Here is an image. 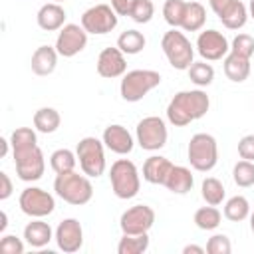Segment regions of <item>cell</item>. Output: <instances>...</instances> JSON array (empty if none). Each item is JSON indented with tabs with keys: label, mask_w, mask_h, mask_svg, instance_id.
Instances as JSON below:
<instances>
[{
	"label": "cell",
	"mask_w": 254,
	"mask_h": 254,
	"mask_svg": "<svg viewBox=\"0 0 254 254\" xmlns=\"http://www.w3.org/2000/svg\"><path fill=\"white\" fill-rule=\"evenodd\" d=\"M210 99L202 89H185L173 95L167 105V119L175 127H185L206 115Z\"/></svg>",
	"instance_id": "cell-1"
},
{
	"label": "cell",
	"mask_w": 254,
	"mask_h": 254,
	"mask_svg": "<svg viewBox=\"0 0 254 254\" xmlns=\"http://www.w3.org/2000/svg\"><path fill=\"white\" fill-rule=\"evenodd\" d=\"M54 190L56 194L67 202V204H73V206H81V204H87L93 196V185L89 181V177L83 173H75V171H69V173H60L56 175V181H54Z\"/></svg>",
	"instance_id": "cell-2"
},
{
	"label": "cell",
	"mask_w": 254,
	"mask_h": 254,
	"mask_svg": "<svg viewBox=\"0 0 254 254\" xmlns=\"http://www.w3.org/2000/svg\"><path fill=\"white\" fill-rule=\"evenodd\" d=\"M109 183L117 198L127 200V198L137 196L141 189V175H139L137 165L129 159H117L109 169Z\"/></svg>",
	"instance_id": "cell-3"
},
{
	"label": "cell",
	"mask_w": 254,
	"mask_h": 254,
	"mask_svg": "<svg viewBox=\"0 0 254 254\" xmlns=\"http://www.w3.org/2000/svg\"><path fill=\"white\" fill-rule=\"evenodd\" d=\"M187 159L194 171L208 173L218 163V145L210 133H194L187 147Z\"/></svg>",
	"instance_id": "cell-4"
},
{
	"label": "cell",
	"mask_w": 254,
	"mask_h": 254,
	"mask_svg": "<svg viewBox=\"0 0 254 254\" xmlns=\"http://www.w3.org/2000/svg\"><path fill=\"white\" fill-rule=\"evenodd\" d=\"M161 48H163V54H165L167 62L171 64V67H175L179 71L189 69L190 64L194 62V50H192L190 40L177 28H171L169 32H165V36L161 40Z\"/></svg>",
	"instance_id": "cell-5"
},
{
	"label": "cell",
	"mask_w": 254,
	"mask_h": 254,
	"mask_svg": "<svg viewBox=\"0 0 254 254\" xmlns=\"http://www.w3.org/2000/svg\"><path fill=\"white\" fill-rule=\"evenodd\" d=\"M159 83H161L159 71H155V69H131L123 75L121 85H119V93L125 101L135 103V101H141L149 91L159 87Z\"/></svg>",
	"instance_id": "cell-6"
},
{
	"label": "cell",
	"mask_w": 254,
	"mask_h": 254,
	"mask_svg": "<svg viewBox=\"0 0 254 254\" xmlns=\"http://www.w3.org/2000/svg\"><path fill=\"white\" fill-rule=\"evenodd\" d=\"M77 163L81 173H85L89 179H97L105 173V143L99 141L97 137H83L79 139L75 147Z\"/></svg>",
	"instance_id": "cell-7"
},
{
	"label": "cell",
	"mask_w": 254,
	"mask_h": 254,
	"mask_svg": "<svg viewBox=\"0 0 254 254\" xmlns=\"http://www.w3.org/2000/svg\"><path fill=\"white\" fill-rule=\"evenodd\" d=\"M167 137H169L167 123L161 117H157V115L143 117L137 123L135 139H137L139 147L145 149V151H159V149H163L167 145Z\"/></svg>",
	"instance_id": "cell-8"
},
{
	"label": "cell",
	"mask_w": 254,
	"mask_h": 254,
	"mask_svg": "<svg viewBox=\"0 0 254 254\" xmlns=\"http://www.w3.org/2000/svg\"><path fill=\"white\" fill-rule=\"evenodd\" d=\"M81 26L87 34L103 36L117 28V14L109 4H95L81 14Z\"/></svg>",
	"instance_id": "cell-9"
},
{
	"label": "cell",
	"mask_w": 254,
	"mask_h": 254,
	"mask_svg": "<svg viewBox=\"0 0 254 254\" xmlns=\"http://www.w3.org/2000/svg\"><path fill=\"white\" fill-rule=\"evenodd\" d=\"M18 204H20V210L24 214H28L30 218H44V216L52 214L56 208L54 196L40 187L24 189L20 198H18Z\"/></svg>",
	"instance_id": "cell-10"
},
{
	"label": "cell",
	"mask_w": 254,
	"mask_h": 254,
	"mask_svg": "<svg viewBox=\"0 0 254 254\" xmlns=\"http://www.w3.org/2000/svg\"><path fill=\"white\" fill-rule=\"evenodd\" d=\"M153 224H155V210L149 204H135L127 208L119 218V226L123 234H143L149 232Z\"/></svg>",
	"instance_id": "cell-11"
},
{
	"label": "cell",
	"mask_w": 254,
	"mask_h": 254,
	"mask_svg": "<svg viewBox=\"0 0 254 254\" xmlns=\"http://www.w3.org/2000/svg\"><path fill=\"white\" fill-rule=\"evenodd\" d=\"M87 46V32L79 24H65L56 38V50L62 58H73Z\"/></svg>",
	"instance_id": "cell-12"
},
{
	"label": "cell",
	"mask_w": 254,
	"mask_h": 254,
	"mask_svg": "<svg viewBox=\"0 0 254 254\" xmlns=\"http://www.w3.org/2000/svg\"><path fill=\"white\" fill-rule=\"evenodd\" d=\"M208 4L224 28L228 30L244 28L248 20V8L240 0H208Z\"/></svg>",
	"instance_id": "cell-13"
},
{
	"label": "cell",
	"mask_w": 254,
	"mask_h": 254,
	"mask_svg": "<svg viewBox=\"0 0 254 254\" xmlns=\"http://www.w3.org/2000/svg\"><path fill=\"white\" fill-rule=\"evenodd\" d=\"M196 52L204 62H216L226 58V54L230 52V44L222 32L202 30L196 38Z\"/></svg>",
	"instance_id": "cell-14"
},
{
	"label": "cell",
	"mask_w": 254,
	"mask_h": 254,
	"mask_svg": "<svg viewBox=\"0 0 254 254\" xmlns=\"http://www.w3.org/2000/svg\"><path fill=\"white\" fill-rule=\"evenodd\" d=\"M54 238H56V244L62 252L65 254H73L77 252L81 246H83V228H81V222L77 218H64L56 232H54Z\"/></svg>",
	"instance_id": "cell-15"
},
{
	"label": "cell",
	"mask_w": 254,
	"mask_h": 254,
	"mask_svg": "<svg viewBox=\"0 0 254 254\" xmlns=\"http://www.w3.org/2000/svg\"><path fill=\"white\" fill-rule=\"evenodd\" d=\"M14 165H16V175L20 181L24 183H34L40 181L44 171H46V159L40 147H34L32 151L14 157Z\"/></svg>",
	"instance_id": "cell-16"
},
{
	"label": "cell",
	"mask_w": 254,
	"mask_h": 254,
	"mask_svg": "<svg viewBox=\"0 0 254 254\" xmlns=\"http://www.w3.org/2000/svg\"><path fill=\"white\" fill-rule=\"evenodd\" d=\"M97 73L105 79H115L127 73V60L125 54L115 46V48H103L97 56Z\"/></svg>",
	"instance_id": "cell-17"
},
{
	"label": "cell",
	"mask_w": 254,
	"mask_h": 254,
	"mask_svg": "<svg viewBox=\"0 0 254 254\" xmlns=\"http://www.w3.org/2000/svg\"><path fill=\"white\" fill-rule=\"evenodd\" d=\"M105 147L117 155H129L133 151V135L119 123H113V125H107L105 131H103V139Z\"/></svg>",
	"instance_id": "cell-18"
},
{
	"label": "cell",
	"mask_w": 254,
	"mask_h": 254,
	"mask_svg": "<svg viewBox=\"0 0 254 254\" xmlns=\"http://www.w3.org/2000/svg\"><path fill=\"white\" fill-rule=\"evenodd\" d=\"M65 10L62 8V4L58 2H48L44 4L40 10H38V16H36V22L42 30L46 32H56V30H62L65 26Z\"/></svg>",
	"instance_id": "cell-19"
},
{
	"label": "cell",
	"mask_w": 254,
	"mask_h": 254,
	"mask_svg": "<svg viewBox=\"0 0 254 254\" xmlns=\"http://www.w3.org/2000/svg\"><path fill=\"white\" fill-rule=\"evenodd\" d=\"M173 163L163 155H151L143 163V179L151 185H165L167 175L171 173Z\"/></svg>",
	"instance_id": "cell-20"
},
{
	"label": "cell",
	"mask_w": 254,
	"mask_h": 254,
	"mask_svg": "<svg viewBox=\"0 0 254 254\" xmlns=\"http://www.w3.org/2000/svg\"><path fill=\"white\" fill-rule=\"evenodd\" d=\"M58 58H60V54L52 46L36 48V52L32 54V62H30L32 71L36 75H50V73H54V69L58 65Z\"/></svg>",
	"instance_id": "cell-21"
},
{
	"label": "cell",
	"mask_w": 254,
	"mask_h": 254,
	"mask_svg": "<svg viewBox=\"0 0 254 254\" xmlns=\"http://www.w3.org/2000/svg\"><path fill=\"white\" fill-rule=\"evenodd\" d=\"M54 238V230L48 222H44L42 218H34L32 222L26 224L24 228V240L28 246L32 248H44L50 244V240Z\"/></svg>",
	"instance_id": "cell-22"
},
{
	"label": "cell",
	"mask_w": 254,
	"mask_h": 254,
	"mask_svg": "<svg viewBox=\"0 0 254 254\" xmlns=\"http://www.w3.org/2000/svg\"><path fill=\"white\" fill-rule=\"evenodd\" d=\"M192 185H194V177H192L190 169H187L183 165H173L163 187H167V190H171L173 194H187L192 189Z\"/></svg>",
	"instance_id": "cell-23"
},
{
	"label": "cell",
	"mask_w": 254,
	"mask_h": 254,
	"mask_svg": "<svg viewBox=\"0 0 254 254\" xmlns=\"http://www.w3.org/2000/svg\"><path fill=\"white\" fill-rule=\"evenodd\" d=\"M222 67H224V75L230 81H234V83H242L250 75V60L248 58H242L238 54H232V52L226 54Z\"/></svg>",
	"instance_id": "cell-24"
},
{
	"label": "cell",
	"mask_w": 254,
	"mask_h": 254,
	"mask_svg": "<svg viewBox=\"0 0 254 254\" xmlns=\"http://www.w3.org/2000/svg\"><path fill=\"white\" fill-rule=\"evenodd\" d=\"M10 145H12V155L20 157L34 147H38V135L32 127H16L10 135Z\"/></svg>",
	"instance_id": "cell-25"
},
{
	"label": "cell",
	"mask_w": 254,
	"mask_h": 254,
	"mask_svg": "<svg viewBox=\"0 0 254 254\" xmlns=\"http://www.w3.org/2000/svg\"><path fill=\"white\" fill-rule=\"evenodd\" d=\"M60 123H62V117L54 107H40L34 113V129L40 133H46V135L56 133Z\"/></svg>",
	"instance_id": "cell-26"
},
{
	"label": "cell",
	"mask_w": 254,
	"mask_h": 254,
	"mask_svg": "<svg viewBox=\"0 0 254 254\" xmlns=\"http://www.w3.org/2000/svg\"><path fill=\"white\" fill-rule=\"evenodd\" d=\"M204 22H206L204 6L200 2H187V12H185L181 28L185 32H198V30H202Z\"/></svg>",
	"instance_id": "cell-27"
},
{
	"label": "cell",
	"mask_w": 254,
	"mask_h": 254,
	"mask_svg": "<svg viewBox=\"0 0 254 254\" xmlns=\"http://www.w3.org/2000/svg\"><path fill=\"white\" fill-rule=\"evenodd\" d=\"M149 248V232L123 234L117 242V254H143Z\"/></svg>",
	"instance_id": "cell-28"
},
{
	"label": "cell",
	"mask_w": 254,
	"mask_h": 254,
	"mask_svg": "<svg viewBox=\"0 0 254 254\" xmlns=\"http://www.w3.org/2000/svg\"><path fill=\"white\" fill-rule=\"evenodd\" d=\"M224 218H228L230 222H242L244 218L250 216V202L246 196L242 194H236V196H230L226 202H224Z\"/></svg>",
	"instance_id": "cell-29"
},
{
	"label": "cell",
	"mask_w": 254,
	"mask_h": 254,
	"mask_svg": "<svg viewBox=\"0 0 254 254\" xmlns=\"http://www.w3.org/2000/svg\"><path fill=\"white\" fill-rule=\"evenodd\" d=\"M145 44H147V40L139 30H125L117 38V48L127 56H135V54L143 52Z\"/></svg>",
	"instance_id": "cell-30"
},
{
	"label": "cell",
	"mask_w": 254,
	"mask_h": 254,
	"mask_svg": "<svg viewBox=\"0 0 254 254\" xmlns=\"http://www.w3.org/2000/svg\"><path fill=\"white\" fill-rule=\"evenodd\" d=\"M75 165H77V155L69 149H56L50 155V167L54 169L56 175L75 171Z\"/></svg>",
	"instance_id": "cell-31"
},
{
	"label": "cell",
	"mask_w": 254,
	"mask_h": 254,
	"mask_svg": "<svg viewBox=\"0 0 254 254\" xmlns=\"http://www.w3.org/2000/svg\"><path fill=\"white\" fill-rule=\"evenodd\" d=\"M200 194H202V198H204L206 204L218 206V204H222L226 190H224V185L216 177H206L202 181V185H200Z\"/></svg>",
	"instance_id": "cell-32"
},
{
	"label": "cell",
	"mask_w": 254,
	"mask_h": 254,
	"mask_svg": "<svg viewBox=\"0 0 254 254\" xmlns=\"http://www.w3.org/2000/svg\"><path fill=\"white\" fill-rule=\"evenodd\" d=\"M220 220H222V212H220L216 206H212V204L200 206V208L194 212V224H196L200 230H214V228H218Z\"/></svg>",
	"instance_id": "cell-33"
},
{
	"label": "cell",
	"mask_w": 254,
	"mask_h": 254,
	"mask_svg": "<svg viewBox=\"0 0 254 254\" xmlns=\"http://www.w3.org/2000/svg\"><path fill=\"white\" fill-rule=\"evenodd\" d=\"M187 71H189V79L198 87H206L214 79V67L210 64H206L204 60L202 62H192Z\"/></svg>",
	"instance_id": "cell-34"
},
{
	"label": "cell",
	"mask_w": 254,
	"mask_h": 254,
	"mask_svg": "<svg viewBox=\"0 0 254 254\" xmlns=\"http://www.w3.org/2000/svg\"><path fill=\"white\" fill-rule=\"evenodd\" d=\"M185 12H187L185 0H165L163 4V18L171 28H181Z\"/></svg>",
	"instance_id": "cell-35"
},
{
	"label": "cell",
	"mask_w": 254,
	"mask_h": 254,
	"mask_svg": "<svg viewBox=\"0 0 254 254\" xmlns=\"http://www.w3.org/2000/svg\"><path fill=\"white\" fill-rule=\"evenodd\" d=\"M232 179L242 189L252 187L254 185V163L252 161H246V159L238 161L234 165V169H232Z\"/></svg>",
	"instance_id": "cell-36"
},
{
	"label": "cell",
	"mask_w": 254,
	"mask_h": 254,
	"mask_svg": "<svg viewBox=\"0 0 254 254\" xmlns=\"http://www.w3.org/2000/svg\"><path fill=\"white\" fill-rule=\"evenodd\" d=\"M155 16V6L151 0H133V6H131V12H129V18L137 24H147L151 22V18Z\"/></svg>",
	"instance_id": "cell-37"
},
{
	"label": "cell",
	"mask_w": 254,
	"mask_h": 254,
	"mask_svg": "<svg viewBox=\"0 0 254 254\" xmlns=\"http://www.w3.org/2000/svg\"><path fill=\"white\" fill-rule=\"evenodd\" d=\"M230 52L250 60L252 54H254V38L250 34H238V36H234V40L230 44Z\"/></svg>",
	"instance_id": "cell-38"
},
{
	"label": "cell",
	"mask_w": 254,
	"mask_h": 254,
	"mask_svg": "<svg viewBox=\"0 0 254 254\" xmlns=\"http://www.w3.org/2000/svg\"><path fill=\"white\" fill-rule=\"evenodd\" d=\"M206 252L208 254H230L232 244L226 234H212L206 242Z\"/></svg>",
	"instance_id": "cell-39"
},
{
	"label": "cell",
	"mask_w": 254,
	"mask_h": 254,
	"mask_svg": "<svg viewBox=\"0 0 254 254\" xmlns=\"http://www.w3.org/2000/svg\"><path fill=\"white\" fill-rule=\"evenodd\" d=\"M24 242L16 234H4L0 240V252L2 254H22L24 252Z\"/></svg>",
	"instance_id": "cell-40"
},
{
	"label": "cell",
	"mask_w": 254,
	"mask_h": 254,
	"mask_svg": "<svg viewBox=\"0 0 254 254\" xmlns=\"http://www.w3.org/2000/svg\"><path fill=\"white\" fill-rule=\"evenodd\" d=\"M238 155H240V159L254 163V135H244L238 141Z\"/></svg>",
	"instance_id": "cell-41"
},
{
	"label": "cell",
	"mask_w": 254,
	"mask_h": 254,
	"mask_svg": "<svg viewBox=\"0 0 254 254\" xmlns=\"http://www.w3.org/2000/svg\"><path fill=\"white\" fill-rule=\"evenodd\" d=\"M12 190H14V187H12V181H10V177H8V173H0V200H6V198H10V194H12Z\"/></svg>",
	"instance_id": "cell-42"
},
{
	"label": "cell",
	"mask_w": 254,
	"mask_h": 254,
	"mask_svg": "<svg viewBox=\"0 0 254 254\" xmlns=\"http://www.w3.org/2000/svg\"><path fill=\"white\" fill-rule=\"evenodd\" d=\"M133 6V0H111V8L115 10L117 16H129Z\"/></svg>",
	"instance_id": "cell-43"
},
{
	"label": "cell",
	"mask_w": 254,
	"mask_h": 254,
	"mask_svg": "<svg viewBox=\"0 0 254 254\" xmlns=\"http://www.w3.org/2000/svg\"><path fill=\"white\" fill-rule=\"evenodd\" d=\"M204 252H206V248L196 246V244H187L183 248V254H204Z\"/></svg>",
	"instance_id": "cell-44"
},
{
	"label": "cell",
	"mask_w": 254,
	"mask_h": 254,
	"mask_svg": "<svg viewBox=\"0 0 254 254\" xmlns=\"http://www.w3.org/2000/svg\"><path fill=\"white\" fill-rule=\"evenodd\" d=\"M6 226H8V214L2 210V212H0V234L6 230Z\"/></svg>",
	"instance_id": "cell-45"
},
{
	"label": "cell",
	"mask_w": 254,
	"mask_h": 254,
	"mask_svg": "<svg viewBox=\"0 0 254 254\" xmlns=\"http://www.w3.org/2000/svg\"><path fill=\"white\" fill-rule=\"evenodd\" d=\"M0 145H2V153H0V155H2V157H6V155H8V149H10L12 145H10V141H8V139H4V137L0 139Z\"/></svg>",
	"instance_id": "cell-46"
},
{
	"label": "cell",
	"mask_w": 254,
	"mask_h": 254,
	"mask_svg": "<svg viewBox=\"0 0 254 254\" xmlns=\"http://www.w3.org/2000/svg\"><path fill=\"white\" fill-rule=\"evenodd\" d=\"M248 16H252V20H254V0H250V4H248Z\"/></svg>",
	"instance_id": "cell-47"
},
{
	"label": "cell",
	"mask_w": 254,
	"mask_h": 254,
	"mask_svg": "<svg viewBox=\"0 0 254 254\" xmlns=\"http://www.w3.org/2000/svg\"><path fill=\"white\" fill-rule=\"evenodd\" d=\"M250 230H252V232H254V212H252V214H250Z\"/></svg>",
	"instance_id": "cell-48"
},
{
	"label": "cell",
	"mask_w": 254,
	"mask_h": 254,
	"mask_svg": "<svg viewBox=\"0 0 254 254\" xmlns=\"http://www.w3.org/2000/svg\"><path fill=\"white\" fill-rule=\"evenodd\" d=\"M52 2H58L60 4V2H65V0H52Z\"/></svg>",
	"instance_id": "cell-49"
}]
</instances>
